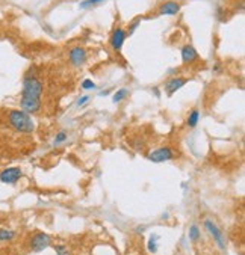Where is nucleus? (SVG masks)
Instances as JSON below:
<instances>
[{"label":"nucleus","instance_id":"1","mask_svg":"<svg viewBox=\"0 0 245 255\" xmlns=\"http://www.w3.org/2000/svg\"><path fill=\"white\" fill-rule=\"evenodd\" d=\"M8 124L12 130L21 135H31L35 130V122L32 117L21 109H12L8 112Z\"/></svg>","mask_w":245,"mask_h":255},{"label":"nucleus","instance_id":"2","mask_svg":"<svg viewBox=\"0 0 245 255\" xmlns=\"http://www.w3.org/2000/svg\"><path fill=\"white\" fill-rule=\"evenodd\" d=\"M43 83L38 77H35L32 74H28L23 80V88H21V97H28V98H36L41 100L43 95Z\"/></svg>","mask_w":245,"mask_h":255},{"label":"nucleus","instance_id":"3","mask_svg":"<svg viewBox=\"0 0 245 255\" xmlns=\"http://www.w3.org/2000/svg\"><path fill=\"white\" fill-rule=\"evenodd\" d=\"M50 246H52V237L47 233L36 231L29 239V249L32 252H43Z\"/></svg>","mask_w":245,"mask_h":255},{"label":"nucleus","instance_id":"4","mask_svg":"<svg viewBox=\"0 0 245 255\" xmlns=\"http://www.w3.org/2000/svg\"><path fill=\"white\" fill-rule=\"evenodd\" d=\"M173 157H174V151L169 147H159L156 150H152L149 154H147V159L153 163H164V162L171 160Z\"/></svg>","mask_w":245,"mask_h":255},{"label":"nucleus","instance_id":"5","mask_svg":"<svg viewBox=\"0 0 245 255\" xmlns=\"http://www.w3.org/2000/svg\"><path fill=\"white\" fill-rule=\"evenodd\" d=\"M204 228H206V231L212 236V239H214L215 243L218 245V248L221 249V251H226V239H224L223 233L219 231L218 225L215 222L207 219V221H204Z\"/></svg>","mask_w":245,"mask_h":255},{"label":"nucleus","instance_id":"6","mask_svg":"<svg viewBox=\"0 0 245 255\" xmlns=\"http://www.w3.org/2000/svg\"><path fill=\"white\" fill-rule=\"evenodd\" d=\"M23 177V171L17 166L6 168L0 172V181L5 184H15L20 181V178Z\"/></svg>","mask_w":245,"mask_h":255},{"label":"nucleus","instance_id":"7","mask_svg":"<svg viewBox=\"0 0 245 255\" xmlns=\"http://www.w3.org/2000/svg\"><path fill=\"white\" fill-rule=\"evenodd\" d=\"M87 50H85L83 47H73L70 50V53H68V60L71 65H75V67H82L85 62H87Z\"/></svg>","mask_w":245,"mask_h":255},{"label":"nucleus","instance_id":"8","mask_svg":"<svg viewBox=\"0 0 245 255\" xmlns=\"http://www.w3.org/2000/svg\"><path fill=\"white\" fill-rule=\"evenodd\" d=\"M20 109H21L23 112L29 113V115L38 113L40 109H41V100L21 97V98H20Z\"/></svg>","mask_w":245,"mask_h":255},{"label":"nucleus","instance_id":"9","mask_svg":"<svg viewBox=\"0 0 245 255\" xmlns=\"http://www.w3.org/2000/svg\"><path fill=\"white\" fill-rule=\"evenodd\" d=\"M127 38V32L122 29V28H117L112 35H111V47L115 50V52H120V50L122 48V44H124Z\"/></svg>","mask_w":245,"mask_h":255},{"label":"nucleus","instance_id":"10","mask_svg":"<svg viewBox=\"0 0 245 255\" xmlns=\"http://www.w3.org/2000/svg\"><path fill=\"white\" fill-rule=\"evenodd\" d=\"M186 79L185 77H173V79H169V80H167L165 82V92L168 94V95H173L174 92H177L180 88H183L186 85Z\"/></svg>","mask_w":245,"mask_h":255},{"label":"nucleus","instance_id":"11","mask_svg":"<svg viewBox=\"0 0 245 255\" xmlns=\"http://www.w3.org/2000/svg\"><path fill=\"white\" fill-rule=\"evenodd\" d=\"M180 11V5L174 0H168V2L162 3L159 6V14L161 15H176Z\"/></svg>","mask_w":245,"mask_h":255},{"label":"nucleus","instance_id":"12","mask_svg":"<svg viewBox=\"0 0 245 255\" xmlns=\"http://www.w3.org/2000/svg\"><path fill=\"white\" fill-rule=\"evenodd\" d=\"M182 60L183 63H194L195 60H199V53H197V50H195L191 44L185 45L182 48Z\"/></svg>","mask_w":245,"mask_h":255},{"label":"nucleus","instance_id":"13","mask_svg":"<svg viewBox=\"0 0 245 255\" xmlns=\"http://www.w3.org/2000/svg\"><path fill=\"white\" fill-rule=\"evenodd\" d=\"M17 233L14 229H8V228H0V243H9V241L15 240Z\"/></svg>","mask_w":245,"mask_h":255},{"label":"nucleus","instance_id":"14","mask_svg":"<svg viewBox=\"0 0 245 255\" xmlns=\"http://www.w3.org/2000/svg\"><path fill=\"white\" fill-rule=\"evenodd\" d=\"M199 120H200V110L199 109H192L189 112V115H188V125L191 127V129H194V127H197Z\"/></svg>","mask_w":245,"mask_h":255},{"label":"nucleus","instance_id":"15","mask_svg":"<svg viewBox=\"0 0 245 255\" xmlns=\"http://www.w3.org/2000/svg\"><path fill=\"white\" fill-rule=\"evenodd\" d=\"M188 237H189V240H191V241H199V240H200L201 233H200V228H199V225H191V226H189Z\"/></svg>","mask_w":245,"mask_h":255},{"label":"nucleus","instance_id":"16","mask_svg":"<svg viewBox=\"0 0 245 255\" xmlns=\"http://www.w3.org/2000/svg\"><path fill=\"white\" fill-rule=\"evenodd\" d=\"M67 139H68L67 132L61 130V132H58V133H56V136H55V139H53V145H55V147H59L61 144H64V142L67 141Z\"/></svg>","mask_w":245,"mask_h":255},{"label":"nucleus","instance_id":"17","mask_svg":"<svg viewBox=\"0 0 245 255\" xmlns=\"http://www.w3.org/2000/svg\"><path fill=\"white\" fill-rule=\"evenodd\" d=\"M157 241H159V236L153 234L150 239H149V243H147V249H149L152 254H156L157 252Z\"/></svg>","mask_w":245,"mask_h":255},{"label":"nucleus","instance_id":"18","mask_svg":"<svg viewBox=\"0 0 245 255\" xmlns=\"http://www.w3.org/2000/svg\"><path fill=\"white\" fill-rule=\"evenodd\" d=\"M127 95H129V91H127L126 88H122V89H120V91H117V92L114 94L112 100H114V103H121V101L124 100Z\"/></svg>","mask_w":245,"mask_h":255},{"label":"nucleus","instance_id":"19","mask_svg":"<svg viewBox=\"0 0 245 255\" xmlns=\"http://www.w3.org/2000/svg\"><path fill=\"white\" fill-rule=\"evenodd\" d=\"M103 2H106V0H83V2H80V8H83V9L94 8L97 5L103 3Z\"/></svg>","mask_w":245,"mask_h":255},{"label":"nucleus","instance_id":"20","mask_svg":"<svg viewBox=\"0 0 245 255\" xmlns=\"http://www.w3.org/2000/svg\"><path fill=\"white\" fill-rule=\"evenodd\" d=\"M80 86H82L83 91H92V89H95V83L90 79H85Z\"/></svg>","mask_w":245,"mask_h":255},{"label":"nucleus","instance_id":"21","mask_svg":"<svg viewBox=\"0 0 245 255\" xmlns=\"http://www.w3.org/2000/svg\"><path fill=\"white\" fill-rule=\"evenodd\" d=\"M55 252H56V255H68V249L65 245H56Z\"/></svg>","mask_w":245,"mask_h":255},{"label":"nucleus","instance_id":"22","mask_svg":"<svg viewBox=\"0 0 245 255\" xmlns=\"http://www.w3.org/2000/svg\"><path fill=\"white\" fill-rule=\"evenodd\" d=\"M90 101V95H82L79 100H77V107H82V106H85V103H88Z\"/></svg>","mask_w":245,"mask_h":255},{"label":"nucleus","instance_id":"23","mask_svg":"<svg viewBox=\"0 0 245 255\" xmlns=\"http://www.w3.org/2000/svg\"><path fill=\"white\" fill-rule=\"evenodd\" d=\"M174 2H177V0H174Z\"/></svg>","mask_w":245,"mask_h":255}]
</instances>
